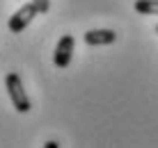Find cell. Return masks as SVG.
<instances>
[{
  "label": "cell",
  "instance_id": "8",
  "mask_svg": "<svg viewBox=\"0 0 158 148\" xmlns=\"http://www.w3.org/2000/svg\"><path fill=\"white\" fill-rule=\"evenodd\" d=\"M156 34H158V25H156Z\"/></svg>",
  "mask_w": 158,
  "mask_h": 148
},
{
  "label": "cell",
  "instance_id": "6",
  "mask_svg": "<svg viewBox=\"0 0 158 148\" xmlns=\"http://www.w3.org/2000/svg\"><path fill=\"white\" fill-rule=\"evenodd\" d=\"M35 2V7L39 9V14H46L48 9H51V0H32Z\"/></svg>",
  "mask_w": 158,
  "mask_h": 148
},
{
  "label": "cell",
  "instance_id": "3",
  "mask_svg": "<svg viewBox=\"0 0 158 148\" xmlns=\"http://www.w3.org/2000/svg\"><path fill=\"white\" fill-rule=\"evenodd\" d=\"M73 46H76V39H73L71 34L60 37L57 48H55V55H53V62H55V66H57V68H67L69 64H71Z\"/></svg>",
  "mask_w": 158,
  "mask_h": 148
},
{
  "label": "cell",
  "instance_id": "4",
  "mask_svg": "<svg viewBox=\"0 0 158 148\" xmlns=\"http://www.w3.org/2000/svg\"><path fill=\"white\" fill-rule=\"evenodd\" d=\"M85 43L87 46H110L117 41V34L112 30H89L85 32Z\"/></svg>",
  "mask_w": 158,
  "mask_h": 148
},
{
  "label": "cell",
  "instance_id": "5",
  "mask_svg": "<svg viewBox=\"0 0 158 148\" xmlns=\"http://www.w3.org/2000/svg\"><path fill=\"white\" fill-rule=\"evenodd\" d=\"M135 12L144 16H151V14L158 16V0H135Z\"/></svg>",
  "mask_w": 158,
  "mask_h": 148
},
{
  "label": "cell",
  "instance_id": "2",
  "mask_svg": "<svg viewBox=\"0 0 158 148\" xmlns=\"http://www.w3.org/2000/svg\"><path fill=\"white\" fill-rule=\"evenodd\" d=\"M39 14V9L35 7V2H30L28 5H23V7L19 9V12H16L14 16H9V32H14V34H19V32H23L25 27H28L30 23H32V18H35V16Z\"/></svg>",
  "mask_w": 158,
  "mask_h": 148
},
{
  "label": "cell",
  "instance_id": "1",
  "mask_svg": "<svg viewBox=\"0 0 158 148\" xmlns=\"http://www.w3.org/2000/svg\"><path fill=\"white\" fill-rule=\"evenodd\" d=\"M5 87H7L9 100H12L16 112H21V114L30 112L32 105H30V98H28V94H25V89H23V82H21L19 73H9L7 78H5Z\"/></svg>",
  "mask_w": 158,
  "mask_h": 148
},
{
  "label": "cell",
  "instance_id": "7",
  "mask_svg": "<svg viewBox=\"0 0 158 148\" xmlns=\"http://www.w3.org/2000/svg\"><path fill=\"white\" fill-rule=\"evenodd\" d=\"M44 146H46V148H57L60 144H57V141H46V144H44Z\"/></svg>",
  "mask_w": 158,
  "mask_h": 148
}]
</instances>
